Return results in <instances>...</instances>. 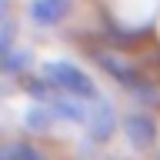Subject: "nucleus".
Returning a JSON list of instances; mask_svg holds the SVG:
<instances>
[]
</instances>
